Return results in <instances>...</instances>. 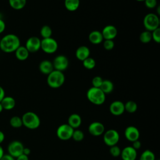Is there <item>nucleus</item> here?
<instances>
[{
    "label": "nucleus",
    "mask_w": 160,
    "mask_h": 160,
    "mask_svg": "<svg viewBox=\"0 0 160 160\" xmlns=\"http://www.w3.org/2000/svg\"><path fill=\"white\" fill-rule=\"evenodd\" d=\"M103 141L109 147L116 145L119 141V134L116 129H111L107 130L103 134Z\"/></svg>",
    "instance_id": "0eeeda50"
},
{
    "label": "nucleus",
    "mask_w": 160,
    "mask_h": 160,
    "mask_svg": "<svg viewBox=\"0 0 160 160\" xmlns=\"http://www.w3.org/2000/svg\"><path fill=\"white\" fill-rule=\"evenodd\" d=\"M64 82L65 76L61 71L54 69L48 75L47 83L51 88H59L63 85Z\"/></svg>",
    "instance_id": "7ed1b4c3"
},
{
    "label": "nucleus",
    "mask_w": 160,
    "mask_h": 160,
    "mask_svg": "<svg viewBox=\"0 0 160 160\" xmlns=\"http://www.w3.org/2000/svg\"><path fill=\"white\" fill-rule=\"evenodd\" d=\"M75 54L78 59L82 61L89 57L90 49L86 46H81L76 49Z\"/></svg>",
    "instance_id": "f3484780"
},
{
    "label": "nucleus",
    "mask_w": 160,
    "mask_h": 160,
    "mask_svg": "<svg viewBox=\"0 0 160 160\" xmlns=\"http://www.w3.org/2000/svg\"><path fill=\"white\" fill-rule=\"evenodd\" d=\"M25 47L29 52H36L41 49V39L37 36H31L27 39Z\"/></svg>",
    "instance_id": "9b49d317"
},
{
    "label": "nucleus",
    "mask_w": 160,
    "mask_h": 160,
    "mask_svg": "<svg viewBox=\"0 0 160 160\" xmlns=\"http://www.w3.org/2000/svg\"><path fill=\"white\" fill-rule=\"evenodd\" d=\"M80 4L79 0H64V6L69 11H76Z\"/></svg>",
    "instance_id": "b1692460"
},
{
    "label": "nucleus",
    "mask_w": 160,
    "mask_h": 160,
    "mask_svg": "<svg viewBox=\"0 0 160 160\" xmlns=\"http://www.w3.org/2000/svg\"><path fill=\"white\" fill-rule=\"evenodd\" d=\"M124 136L129 141L133 142L139 139L140 132L136 127L129 126L124 130Z\"/></svg>",
    "instance_id": "ddd939ff"
},
{
    "label": "nucleus",
    "mask_w": 160,
    "mask_h": 160,
    "mask_svg": "<svg viewBox=\"0 0 160 160\" xmlns=\"http://www.w3.org/2000/svg\"><path fill=\"white\" fill-rule=\"evenodd\" d=\"M132 142V147L134 149H136V151L138 150V149H139L141 147V141L138 139V140H136V141H133V142Z\"/></svg>",
    "instance_id": "4c0bfd02"
},
{
    "label": "nucleus",
    "mask_w": 160,
    "mask_h": 160,
    "mask_svg": "<svg viewBox=\"0 0 160 160\" xmlns=\"http://www.w3.org/2000/svg\"><path fill=\"white\" fill-rule=\"evenodd\" d=\"M2 110H3V108H2V105L0 102V112H1L2 111Z\"/></svg>",
    "instance_id": "49530a36"
},
{
    "label": "nucleus",
    "mask_w": 160,
    "mask_h": 160,
    "mask_svg": "<svg viewBox=\"0 0 160 160\" xmlns=\"http://www.w3.org/2000/svg\"><path fill=\"white\" fill-rule=\"evenodd\" d=\"M103 47L105 49L108 51H110L114 47V42L113 40L111 39H105L103 42Z\"/></svg>",
    "instance_id": "c9c22d12"
},
{
    "label": "nucleus",
    "mask_w": 160,
    "mask_h": 160,
    "mask_svg": "<svg viewBox=\"0 0 160 160\" xmlns=\"http://www.w3.org/2000/svg\"><path fill=\"white\" fill-rule=\"evenodd\" d=\"M15 56L19 61H25L29 57V52L25 46H20L15 51Z\"/></svg>",
    "instance_id": "412c9836"
},
{
    "label": "nucleus",
    "mask_w": 160,
    "mask_h": 160,
    "mask_svg": "<svg viewBox=\"0 0 160 160\" xmlns=\"http://www.w3.org/2000/svg\"><path fill=\"white\" fill-rule=\"evenodd\" d=\"M0 41H1V38H0Z\"/></svg>",
    "instance_id": "8fccbe9b"
},
{
    "label": "nucleus",
    "mask_w": 160,
    "mask_h": 160,
    "mask_svg": "<svg viewBox=\"0 0 160 160\" xmlns=\"http://www.w3.org/2000/svg\"><path fill=\"white\" fill-rule=\"evenodd\" d=\"M0 102L3 108V109L6 110L12 109L16 105L15 99L11 96H4Z\"/></svg>",
    "instance_id": "4be33fe9"
},
{
    "label": "nucleus",
    "mask_w": 160,
    "mask_h": 160,
    "mask_svg": "<svg viewBox=\"0 0 160 160\" xmlns=\"http://www.w3.org/2000/svg\"><path fill=\"white\" fill-rule=\"evenodd\" d=\"M9 6L15 10H21L26 4V0H9Z\"/></svg>",
    "instance_id": "393cba45"
},
{
    "label": "nucleus",
    "mask_w": 160,
    "mask_h": 160,
    "mask_svg": "<svg viewBox=\"0 0 160 160\" xmlns=\"http://www.w3.org/2000/svg\"><path fill=\"white\" fill-rule=\"evenodd\" d=\"M20 46V39L16 34H8L1 38L0 49L6 53L14 52Z\"/></svg>",
    "instance_id": "f257e3e1"
},
{
    "label": "nucleus",
    "mask_w": 160,
    "mask_h": 160,
    "mask_svg": "<svg viewBox=\"0 0 160 160\" xmlns=\"http://www.w3.org/2000/svg\"><path fill=\"white\" fill-rule=\"evenodd\" d=\"M143 25L146 31L152 32L159 28V19L156 14L149 13L143 19Z\"/></svg>",
    "instance_id": "39448f33"
},
{
    "label": "nucleus",
    "mask_w": 160,
    "mask_h": 160,
    "mask_svg": "<svg viewBox=\"0 0 160 160\" xmlns=\"http://www.w3.org/2000/svg\"><path fill=\"white\" fill-rule=\"evenodd\" d=\"M74 129L68 123L60 125L56 130V135L59 139L62 141L69 140L72 138Z\"/></svg>",
    "instance_id": "6e6552de"
},
{
    "label": "nucleus",
    "mask_w": 160,
    "mask_h": 160,
    "mask_svg": "<svg viewBox=\"0 0 160 160\" xmlns=\"http://www.w3.org/2000/svg\"><path fill=\"white\" fill-rule=\"evenodd\" d=\"M5 96V92L2 87L0 86V102L2 101V99L4 98Z\"/></svg>",
    "instance_id": "79ce46f5"
},
{
    "label": "nucleus",
    "mask_w": 160,
    "mask_h": 160,
    "mask_svg": "<svg viewBox=\"0 0 160 160\" xmlns=\"http://www.w3.org/2000/svg\"><path fill=\"white\" fill-rule=\"evenodd\" d=\"M136 1H144L145 0H136Z\"/></svg>",
    "instance_id": "09e8293b"
},
{
    "label": "nucleus",
    "mask_w": 160,
    "mask_h": 160,
    "mask_svg": "<svg viewBox=\"0 0 160 160\" xmlns=\"http://www.w3.org/2000/svg\"><path fill=\"white\" fill-rule=\"evenodd\" d=\"M82 123V119L80 115L76 113H73L71 114L68 119V124L74 129H78Z\"/></svg>",
    "instance_id": "6ab92c4d"
},
{
    "label": "nucleus",
    "mask_w": 160,
    "mask_h": 160,
    "mask_svg": "<svg viewBox=\"0 0 160 160\" xmlns=\"http://www.w3.org/2000/svg\"><path fill=\"white\" fill-rule=\"evenodd\" d=\"M145 6L149 9H153L156 7L157 0H145Z\"/></svg>",
    "instance_id": "e433bc0d"
},
{
    "label": "nucleus",
    "mask_w": 160,
    "mask_h": 160,
    "mask_svg": "<svg viewBox=\"0 0 160 160\" xmlns=\"http://www.w3.org/2000/svg\"><path fill=\"white\" fill-rule=\"evenodd\" d=\"M52 64L55 70L62 72L68 68L69 60L67 57L64 55H58L53 60Z\"/></svg>",
    "instance_id": "9d476101"
},
{
    "label": "nucleus",
    "mask_w": 160,
    "mask_h": 160,
    "mask_svg": "<svg viewBox=\"0 0 160 160\" xmlns=\"http://www.w3.org/2000/svg\"><path fill=\"white\" fill-rule=\"evenodd\" d=\"M4 139V134L1 131H0V144L1 142H3Z\"/></svg>",
    "instance_id": "c03bdc74"
},
{
    "label": "nucleus",
    "mask_w": 160,
    "mask_h": 160,
    "mask_svg": "<svg viewBox=\"0 0 160 160\" xmlns=\"http://www.w3.org/2000/svg\"><path fill=\"white\" fill-rule=\"evenodd\" d=\"M22 125L30 129L38 128L41 124V120L38 114L34 112L29 111L25 112L22 118Z\"/></svg>",
    "instance_id": "20e7f679"
},
{
    "label": "nucleus",
    "mask_w": 160,
    "mask_h": 160,
    "mask_svg": "<svg viewBox=\"0 0 160 160\" xmlns=\"http://www.w3.org/2000/svg\"><path fill=\"white\" fill-rule=\"evenodd\" d=\"M120 156L122 160H136L137 151L132 146H126L121 150Z\"/></svg>",
    "instance_id": "2eb2a0df"
},
{
    "label": "nucleus",
    "mask_w": 160,
    "mask_h": 160,
    "mask_svg": "<svg viewBox=\"0 0 160 160\" xmlns=\"http://www.w3.org/2000/svg\"><path fill=\"white\" fill-rule=\"evenodd\" d=\"M58 48L57 41L52 38H48L41 40V49L46 54L54 53Z\"/></svg>",
    "instance_id": "423d86ee"
},
{
    "label": "nucleus",
    "mask_w": 160,
    "mask_h": 160,
    "mask_svg": "<svg viewBox=\"0 0 160 160\" xmlns=\"http://www.w3.org/2000/svg\"><path fill=\"white\" fill-rule=\"evenodd\" d=\"M103 81V79H102L101 77L97 76L93 78V79H92V87L94 88H100L102 82Z\"/></svg>",
    "instance_id": "f704fd0d"
},
{
    "label": "nucleus",
    "mask_w": 160,
    "mask_h": 160,
    "mask_svg": "<svg viewBox=\"0 0 160 160\" xmlns=\"http://www.w3.org/2000/svg\"><path fill=\"white\" fill-rule=\"evenodd\" d=\"M0 160H15L14 158L11 156L10 154H4Z\"/></svg>",
    "instance_id": "ea45409f"
},
{
    "label": "nucleus",
    "mask_w": 160,
    "mask_h": 160,
    "mask_svg": "<svg viewBox=\"0 0 160 160\" xmlns=\"http://www.w3.org/2000/svg\"><path fill=\"white\" fill-rule=\"evenodd\" d=\"M84 138V134L81 130L74 129L71 138H72L75 141H77V142L81 141L83 140Z\"/></svg>",
    "instance_id": "2f4dec72"
},
{
    "label": "nucleus",
    "mask_w": 160,
    "mask_h": 160,
    "mask_svg": "<svg viewBox=\"0 0 160 160\" xmlns=\"http://www.w3.org/2000/svg\"><path fill=\"white\" fill-rule=\"evenodd\" d=\"M83 66L87 69H92L96 66V61L91 57H88L82 61Z\"/></svg>",
    "instance_id": "c756f323"
},
{
    "label": "nucleus",
    "mask_w": 160,
    "mask_h": 160,
    "mask_svg": "<svg viewBox=\"0 0 160 160\" xmlns=\"http://www.w3.org/2000/svg\"><path fill=\"white\" fill-rule=\"evenodd\" d=\"M109 111L114 116H121L125 111L124 104L121 101H114L109 106Z\"/></svg>",
    "instance_id": "4468645a"
},
{
    "label": "nucleus",
    "mask_w": 160,
    "mask_h": 160,
    "mask_svg": "<svg viewBox=\"0 0 160 160\" xmlns=\"http://www.w3.org/2000/svg\"><path fill=\"white\" fill-rule=\"evenodd\" d=\"M30 153H31V150H30V149H29V148H24L22 154L28 156Z\"/></svg>",
    "instance_id": "37998d69"
},
{
    "label": "nucleus",
    "mask_w": 160,
    "mask_h": 160,
    "mask_svg": "<svg viewBox=\"0 0 160 160\" xmlns=\"http://www.w3.org/2000/svg\"><path fill=\"white\" fill-rule=\"evenodd\" d=\"M156 157L155 154L154 152L149 150V149H146L144 151L139 158V160H155Z\"/></svg>",
    "instance_id": "bb28decb"
},
{
    "label": "nucleus",
    "mask_w": 160,
    "mask_h": 160,
    "mask_svg": "<svg viewBox=\"0 0 160 160\" xmlns=\"http://www.w3.org/2000/svg\"><path fill=\"white\" fill-rule=\"evenodd\" d=\"M4 155V151H3V148H2V146L0 144V159L2 158V156Z\"/></svg>",
    "instance_id": "a18cd8bd"
},
{
    "label": "nucleus",
    "mask_w": 160,
    "mask_h": 160,
    "mask_svg": "<svg viewBox=\"0 0 160 160\" xmlns=\"http://www.w3.org/2000/svg\"><path fill=\"white\" fill-rule=\"evenodd\" d=\"M88 131L93 136H99L104 134L105 128L102 123L99 121H94L89 125Z\"/></svg>",
    "instance_id": "f8f14e48"
},
{
    "label": "nucleus",
    "mask_w": 160,
    "mask_h": 160,
    "mask_svg": "<svg viewBox=\"0 0 160 160\" xmlns=\"http://www.w3.org/2000/svg\"><path fill=\"white\" fill-rule=\"evenodd\" d=\"M9 122L10 125L15 128H18L22 126V121L21 118L17 116L12 117L10 119Z\"/></svg>",
    "instance_id": "7c9ffc66"
},
{
    "label": "nucleus",
    "mask_w": 160,
    "mask_h": 160,
    "mask_svg": "<svg viewBox=\"0 0 160 160\" xmlns=\"http://www.w3.org/2000/svg\"><path fill=\"white\" fill-rule=\"evenodd\" d=\"M24 146L21 142L19 141H13L11 142L8 147L9 154L14 158H17L23 152Z\"/></svg>",
    "instance_id": "1a4fd4ad"
},
{
    "label": "nucleus",
    "mask_w": 160,
    "mask_h": 160,
    "mask_svg": "<svg viewBox=\"0 0 160 160\" xmlns=\"http://www.w3.org/2000/svg\"><path fill=\"white\" fill-rule=\"evenodd\" d=\"M137 109H138V105L135 101H128L124 104V109L128 112H129V113L135 112Z\"/></svg>",
    "instance_id": "a878e982"
},
{
    "label": "nucleus",
    "mask_w": 160,
    "mask_h": 160,
    "mask_svg": "<svg viewBox=\"0 0 160 160\" xmlns=\"http://www.w3.org/2000/svg\"><path fill=\"white\" fill-rule=\"evenodd\" d=\"M152 39L156 43L160 42V29L159 28L151 32Z\"/></svg>",
    "instance_id": "72a5a7b5"
},
{
    "label": "nucleus",
    "mask_w": 160,
    "mask_h": 160,
    "mask_svg": "<svg viewBox=\"0 0 160 160\" xmlns=\"http://www.w3.org/2000/svg\"><path fill=\"white\" fill-rule=\"evenodd\" d=\"M52 32L51 27L48 25L43 26L40 30V34L42 39L51 38L52 36Z\"/></svg>",
    "instance_id": "c85d7f7f"
},
{
    "label": "nucleus",
    "mask_w": 160,
    "mask_h": 160,
    "mask_svg": "<svg viewBox=\"0 0 160 160\" xmlns=\"http://www.w3.org/2000/svg\"><path fill=\"white\" fill-rule=\"evenodd\" d=\"M121 149L118 146L114 145V146H110L109 152L113 157L116 158L119 156L121 155Z\"/></svg>",
    "instance_id": "473e14b6"
},
{
    "label": "nucleus",
    "mask_w": 160,
    "mask_h": 160,
    "mask_svg": "<svg viewBox=\"0 0 160 160\" xmlns=\"http://www.w3.org/2000/svg\"><path fill=\"white\" fill-rule=\"evenodd\" d=\"M16 160H29L28 156L22 154L16 158Z\"/></svg>",
    "instance_id": "a19ab883"
},
{
    "label": "nucleus",
    "mask_w": 160,
    "mask_h": 160,
    "mask_svg": "<svg viewBox=\"0 0 160 160\" xmlns=\"http://www.w3.org/2000/svg\"><path fill=\"white\" fill-rule=\"evenodd\" d=\"M6 28V24L5 22L0 18V34H1L5 30Z\"/></svg>",
    "instance_id": "58836bf2"
},
{
    "label": "nucleus",
    "mask_w": 160,
    "mask_h": 160,
    "mask_svg": "<svg viewBox=\"0 0 160 160\" xmlns=\"http://www.w3.org/2000/svg\"><path fill=\"white\" fill-rule=\"evenodd\" d=\"M105 94L111 93L114 89V84L111 81L108 79L103 80L101 87L99 88Z\"/></svg>",
    "instance_id": "5701e85b"
},
{
    "label": "nucleus",
    "mask_w": 160,
    "mask_h": 160,
    "mask_svg": "<svg viewBox=\"0 0 160 160\" xmlns=\"http://www.w3.org/2000/svg\"><path fill=\"white\" fill-rule=\"evenodd\" d=\"M103 39L113 40L117 36L118 30L113 25L106 26L101 31Z\"/></svg>",
    "instance_id": "dca6fc26"
},
{
    "label": "nucleus",
    "mask_w": 160,
    "mask_h": 160,
    "mask_svg": "<svg viewBox=\"0 0 160 160\" xmlns=\"http://www.w3.org/2000/svg\"><path fill=\"white\" fill-rule=\"evenodd\" d=\"M89 101L95 105H101L106 101V94L99 88L91 87L86 93Z\"/></svg>",
    "instance_id": "f03ea898"
},
{
    "label": "nucleus",
    "mask_w": 160,
    "mask_h": 160,
    "mask_svg": "<svg viewBox=\"0 0 160 160\" xmlns=\"http://www.w3.org/2000/svg\"><path fill=\"white\" fill-rule=\"evenodd\" d=\"M159 8H160V6H159L158 7V10H157V12H158V14H160V11H159Z\"/></svg>",
    "instance_id": "de8ad7c7"
},
{
    "label": "nucleus",
    "mask_w": 160,
    "mask_h": 160,
    "mask_svg": "<svg viewBox=\"0 0 160 160\" xmlns=\"http://www.w3.org/2000/svg\"><path fill=\"white\" fill-rule=\"evenodd\" d=\"M139 40L141 42L144 44L149 43L152 40L151 32L146 30L142 31L139 35Z\"/></svg>",
    "instance_id": "cd10ccee"
},
{
    "label": "nucleus",
    "mask_w": 160,
    "mask_h": 160,
    "mask_svg": "<svg viewBox=\"0 0 160 160\" xmlns=\"http://www.w3.org/2000/svg\"><path fill=\"white\" fill-rule=\"evenodd\" d=\"M39 69L40 72L43 74L48 75L54 69L53 67L52 62L49 60L42 61L39 65Z\"/></svg>",
    "instance_id": "a211bd4d"
},
{
    "label": "nucleus",
    "mask_w": 160,
    "mask_h": 160,
    "mask_svg": "<svg viewBox=\"0 0 160 160\" xmlns=\"http://www.w3.org/2000/svg\"><path fill=\"white\" fill-rule=\"evenodd\" d=\"M88 39L93 44H99L102 42L104 39L101 32L97 30L91 31L89 34Z\"/></svg>",
    "instance_id": "aec40b11"
}]
</instances>
